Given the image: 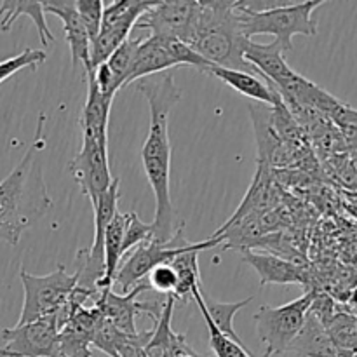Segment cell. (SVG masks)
<instances>
[{"label": "cell", "instance_id": "30", "mask_svg": "<svg viewBox=\"0 0 357 357\" xmlns=\"http://www.w3.org/2000/svg\"><path fill=\"white\" fill-rule=\"evenodd\" d=\"M143 282H146L149 288L160 296H174L178 289V275L169 264L153 268Z\"/></svg>", "mask_w": 357, "mask_h": 357}, {"label": "cell", "instance_id": "14", "mask_svg": "<svg viewBox=\"0 0 357 357\" xmlns=\"http://www.w3.org/2000/svg\"><path fill=\"white\" fill-rule=\"evenodd\" d=\"M251 121L257 136L258 164H265L272 169L274 166H286L288 157L293 155L291 150L282 143L272 124V110L267 105L250 103Z\"/></svg>", "mask_w": 357, "mask_h": 357}, {"label": "cell", "instance_id": "6", "mask_svg": "<svg viewBox=\"0 0 357 357\" xmlns=\"http://www.w3.org/2000/svg\"><path fill=\"white\" fill-rule=\"evenodd\" d=\"M195 246L197 243H192L185 237V227L178 230L169 241H159L152 237L126 255L114 278V286L121 293H129L142 284L153 268L171 264L178 255L194 250Z\"/></svg>", "mask_w": 357, "mask_h": 357}, {"label": "cell", "instance_id": "5", "mask_svg": "<svg viewBox=\"0 0 357 357\" xmlns=\"http://www.w3.org/2000/svg\"><path fill=\"white\" fill-rule=\"evenodd\" d=\"M316 291H307L300 298L281 307L261 305L255 314V326L267 354H284L305 324Z\"/></svg>", "mask_w": 357, "mask_h": 357}, {"label": "cell", "instance_id": "24", "mask_svg": "<svg viewBox=\"0 0 357 357\" xmlns=\"http://www.w3.org/2000/svg\"><path fill=\"white\" fill-rule=\"evenodd\" d=\"M142 35H136V37H129L110 58L105 61L108 72H110L112 80H114V86L117 89V93L124 87H128L129 75H131L132 65H135L136 51H138V45L142 42Z\"/></svg>", "mask_w": 357, "mask_h": 357}, {"label": "cell", "instance_id": "26", "mask_svg": "<svg viewBox=\"0 0 357 357\" xmlns=\"http://www.w3.org/2000/svg\"><path fill=\"white\" fill-rule=\"evenodd\" d=\"M136 337H128L122 331H119L114 324L103 319L100 326H98V330L94 331L93 338H91V349H96V351L103 352V354L110 357H119L122 349L128 344H131V340H135Z\"/></svg>", "mask_w": 357, "mask_h": 357}, {"label": "cell", "instance_id": "16", "mask_svg": "<svg viewBox=\"0 0 357 357\" xmlns=\"http://www.w3.org/2000/svg\"><path fill=\"white\" fill-rule=\"evenodd\" d=\"M243 260L257 272L261 288L267 284H305L302 268L279 255L246 250L243 251Z\"/></svg>", "mask_w": 357, "mask_h": 357}, {"label": "cell", "instance_id": "19", "mask_svg": "<svg viewBox=\"0 0 357 357\" xmlns=\"http://www.w3.org/2000/svg\"><path fill=\"white\" fill-rule=\"evenodd\" d=\"M288 352H295L300 357H340L337 345L331 340L326 326L319 317L309 310L302 331L289 345Z\"/></svg>", "mask_w": 357, "mask_h": 357}, {"label": "cell", "instance_id": "11", "mask_svg": "<svg viewBox=\"0 0 357 357\" xmlns=\"http://www.w3.org/2000/svg\"><path fill=\"white\" fill-rule=\"evenodd\" d=\"M149 289L146 282H142L129 293H115L114 288H108L103 289L93 303L100 309L105 321L114 324L119 331H122L128 337H136L139 333L136 330V317L142 312H146L155 321L160 316V310H162L164 302L167 298V296H164L162 300L153 303L138 302V296Z\"/></svg>", "mask_w": 357, "mask_h": 357}, {"label": "cell", "instance_id": "3", "mask_svg": "<svg viewBox=\"0 0 357 357\" xmlns=\"http://www.w3.org/2000/svg\"><path fill=\"white\" fill-rule=\"evenodd\" d=\"M239 3L241 0H197L187 44L209 65L257 73L244 59L248 38L243 33Z\"/></svg>", "mask_w": 357, "mask_h": 357}, {"label": "cell", "instance_id": "4", "mask_svg": "<svg viewBox=\"0 0 357 357\" xmlns=\"http://www.w3.org/2000/svg\"><path fill=\"white\" fill-rule=\"evenodd\" d=\"M323 0H307L289 6H275L267 9H255L250 2H241V24L248 40L255 35H274L275 42L281 45L282 52L293 49V37L317 35V21L314 10L323 6Z\"/></svg>", "mask_w": 357, "mask_h": 357}, {"label": "cell", "instance_id": "23", "mask_svg": "<svg viewBox=\"0 0 357 357\" xmlns=\"http://www.w3.org/2000/svg\"><path fill=\"white\" fill-rule=\"evenodd\" d=\"M201 289L202 288L195 289L194 295H192V298H194V302L199 305L202 317H204V321H206V326H208V331H209V347H211L215 357H255L250 351H248L246 345H244L243 342H236V340H232V338L225 337V335H223L222 331H220L218 328L213 324V321L209 319L208 314H206V310H204V307H202V303H201ZM261 357H272V356L265 352Z\"/></svg>", "mask_w": 357, "mask_h": 357}, {"label": "cell", "instance_id": "8", "mask_svg": "<svg viewBox=\"0 0 357 357\" xmlns=\"http://www.w3.org/2000/svg\"><path fill=\"white\" fill-rule=\"evenodd\" d=\"M152 3L153 2H146V0L105 2L100 35L91 44V72L103 65L131 37L136 23L150 9Z\"/></svg>", "mask_w": 357, "mask_h": 357}, {"label": "cell", "instance_id": "1", "mask_svg": "<svg viewBox=\"0 0 357 357\" xmlns=\"http://www.w3.org/2000/svg\"><path fill=\"white\" fill-rule=\"evenodd\" d=\"M136 91L143 94L150 108V129L142 146V164L146 180L155 195L153 239L169 241L185 223L178 220L171 201V139L169 117L174 105L180 101L181 89L171 72L155 73L135 82Z\"/></svg>", "mask_w": 357, "mask_h": 357}, {"label": "cell", "instance_id": "25", "mask_svg": "<svg viewBox=\"0 0 357 357\" xmlns=\"http://www.w3.org/2000/svg\"><path fill=\"white\" fill-rule=\"evenodd\" d=\"M93 335L73 321H68L61 328L58 337L59 357H93L91 349Z\"/></svg>", "mask_w": 357, "mask_h": 357}, {"label": "cell", "instance_id": "10", "mask_svg": "<svg viewBox=\"0 0 357 357\" xmlns=\"http://www.w3.org/2000/svg\"><path fill=\"white\" fill-rule=\"evenodd\" d=\"M68 169L94 208L114 181L108 164V139L82 136V146L68 164Z\"/></svg>", "mask_w": 357, "mask_h": 357}, {"label": "cell", "instance_id": "21", "mask_svg": "<svg viewBox=\"0 0 357 357\" xmlns=\"http://www.w3.org/2000/svg\"><path fill=\"white\" fill-rule=\"evenodd\" d=\"M126 220L124 213H117L105 232V278L100 284V291L114 286V278L117 274L121 261L124 260L122 241H124Z\"/></svg>", "mask_w": 357, "mask_h": 357}, {"label": "cell", "instance_id": "17", "mask_svg": "<svg viewBox=\"0 0 357 357\" xmlns=\"http://www.w3.org/2000/svg\"><path fill=\"white\" fill-rule=\"evenodd\" d=\"M278 197L279 192L272 181V169L265 164L257 162V173L251 181L250 190L246 192L237 211L225 223H234L241 218H246V216L267 215L272 209H275Z\"/></svg>", "mask_w": 357, "mask_h": 357}, {"label": "cell", "instance_id": "27", "mask_svg": "<svg viewBox=\"0 0 357 357\" xmlns=\"http://www.w3.org/2000/svg\"><path fill=\"white\" fill-rule=\"evenodd\" d=\"M45 59H47V54H45L44 49H24L20 54L2 59L0 61V84L6 82L7 79H10L24 68H30L31 72H35L37 66L42 65Z\"/></svg>", "mask_w": 357, "mask_h": 357}, {"label": "cell", "instance_id": "15", "mask_svg": "<svg viewBox=\"0 0 357 357\" xmlns=\"http://www.w3.org/2000/svg\"><path fill=\"white\" fill-rule=\"evenodd\" d=\"M174 66L180 65H178L176 58L171 51V38L146 35V37L142 38L138 51H136L135 65H132L128 86L135 84L136 80L145 79V77L169 72Z\"/></svg>", "mask_w": 357, "mask_h": 357}, {"label": "cell", "instance_id": "2", "mask_svg": "<svg viewBox=\"0 0 357 357\" xmlns=\"http://www.w3.org/2000/svg\"><path fill=\"white\" fill-rule=\"evenodd\" d=\"M44 122L40 114L37 132L17 166L0 181V241L17 246L21 236L37 225L52 208L42 173Z\"/></svg>", "mask_w": 357, "mask_h": 357}, {"label": "cell", "instance_id": "20", "mask_svg": "<svg viewBox=\"0 0 357 357\" xmlns=\"http://www.w3.org/2000/svg\"><path fill=\"white\" fill-rule=\"evenodd\" d=\"M21 16L30 17L31 23L37 28L42 45L47 47L51 42L56 40L52 31L49 30L47 21H45L44 2H37V0H3L0 2V30L9 31Z\"/></svg>", "mask_w": 357, "mask_h": 357}, {"label": "cell", "instance_id": "22", "mask_svg": "<svg viewBox=\"0 0 357 357\" xmlns=\"http://www.w3.org/2000/svg\"><path fill=\"white\" fill-rule=\"evenodd\" d=\"M251 302H253V296H250V298L246 300H241V302H236V303L215 302V300H211L208 295H206L204 289H201V303L202 307H204L208 317L213 321V324H215V326L225 335V337L232 338V340L236 342H243V340H241L239 335H237L236 330H234V316Z\"/></svg>", "mask_w": 357, "mask_h": 357}, {"label": "cell", "instance_id": "9", "mask_svg": "<svg viewBox=\"0 0 357 357\" xmlns=\"http://www.w3.org/2000/svg\"><path fill=\"white\" fill-rule=\"evenodd\" d=\"M58 317L54 314L30 321L26 324H16L3 328L0 357H59Z\"/></svg>", "mask_w": 357, "mask_h": 357}, {"label": "cell", "instance_id": "29", "mask_svg": "<svg viewBox=\"0 0 357 357\" xmlns=\"http://www.w3.org/2000/svg\"><path fill=\"white\" fill-rule=\"evenodd\" d=\"M77 13L82 21L89 42L93 44L101 30V20H103V0H75Z\"/></svg>", "mask_w": 357, "mask_h": 357}, {"label": "cell", "instance_id": "12", "mask_svg": "<svg viewBox=\"0 0 357 357\" xmlns=\"http://www.w3.org/2000/svg\"><path fill=\"white\" fill-rule=\"evenodd\" d=\"M197 0H164L153 2L139 17L135 31H149V35L173 38L187 44L194 26Z\"/></svg>", "mask_w": 357, "mask_h": 357}, {"label": "cell", "instance_id": "13", "mask_svg": "<svg viewBox=\"0 0 357 357\" xmlns=\"http://www.w3.org/2000/svg\"><path fill=\"white\" fill-rule=\"evenodd\" d=\"M44 13L54 14L59 17L65 30L66 44L72 54L73 70L84 66V72H91V42L86 33L82 21H80L79 13H77L75 0H45ZM84 73V75H86Z\"/></svg>", "mask_w": 357, "mask_h": 357}, {"label": "cell", "instance_id": "7", "mask_svg": "<svg viewBox=\"0 0 357 357\" xmlns=\"http://www.w3.org/2000/svg\"><path fill=\"white\" fill-rule=\"evenodd\" d=\"M21 284L24 298L21 316L17 324H26L30 321L54 314L66 303L68 296L77 286V274H68L65 265H58L54 272L45 275H33L21 267Z\"/></svg>", "mask_w": 357, "mask_h": 357}, {"label": "cell", "instance_id": "28", "mask_svg": "<svg viewBox=\"0 0 357 357\" xmlns=\"http://www.w3.org/2000/svg\"><path fill=\"white\" fill-rule=\"evenodd\" d=\"M126 229H124V241H122V253L126 255L138 248L139 244L146 243L153 237L152 223H145L135 211L124 213Z\"/></svg>", "mask_w": 357, "mask_h": 357}, {"label": "cell", "instance_id": "18", "mask_svg": "<svg viewBox=\"0 0 357 357\" xmlns=\"http://www.w3.org/2000/svg\"><path fill=\"white\" fill-rule=\"evenodd\" d=\"M208 75L216 77L223 84L232 87L234 91H237L239 94H243V96L250 98V100L257 101L260 105H267V107L274 108L275 105H279L282 101L278 91L274 89V86L271 82H267L264 77H258L253 72H241V70H229L211 65L208 70Z\"/></svg>", "mask_w": 357, "mask_h": 357}, {"label": "cell", "instance_id": "31", "mask_svg": "<svg viewBox=\"0 0 357 357\" xmlns=\"http://www.w3.org/2000/svg\"><path fill=\"white\" fill-rule=\"evenodd\" d=\"M342 132H344V139L349 149L357 153V128H345L342 129Z\"/></svg>", "mask_w": 357, "mask_h": 357}]
</instances>
